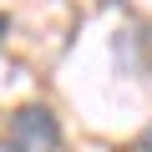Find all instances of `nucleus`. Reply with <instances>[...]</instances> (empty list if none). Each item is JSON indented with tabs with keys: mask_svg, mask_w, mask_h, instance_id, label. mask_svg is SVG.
Masks as SVG:
<instances>
[{
	"mask_svg": "<svg viewBox=\"0 0 152 152\" xmlns=\"http://www.w3.org/2000/svg\"><path fill=\"white\" fill-rule=\"evenodd\" d=\"M5 152H61V122L51 107L31 102V107H15L10 122H5V137H0Z\"/></svg>",
	"mask_w": 152,
	"mask_h": 152,
	"instance_id": "obj_1",
	"label": "nucleus"
},
{
	"mask_svg": "<svg viewBox=\"0 0 152 152\" xmlns=\"http://www.w3.org/2000/svg\"><path fill=\"white\" fill-rule=\"evenodd\" d=\"M137 152H152V127H147V132L137 137Z\"/></svg>",
	"mask_w": 152,
	"mask_h": 152,
	"instance_id": "obj_2",
	"label": "nucleus"
},
{
	"mask_svg": "<svg viewBox=\"0 0 152 152\" xmlns=\"http://www.w3.org/2000/svg\"><path fill=\"white\" fill-rule=\"evenodd\" d=\"M5 36H10V15L0 10V46H5Z\"/></svg>",
	"mask_w": 152,
	"mask_h": 152,
	"instance_id": "obj_3",
	"label": "nucleus"
}]
</instances>
